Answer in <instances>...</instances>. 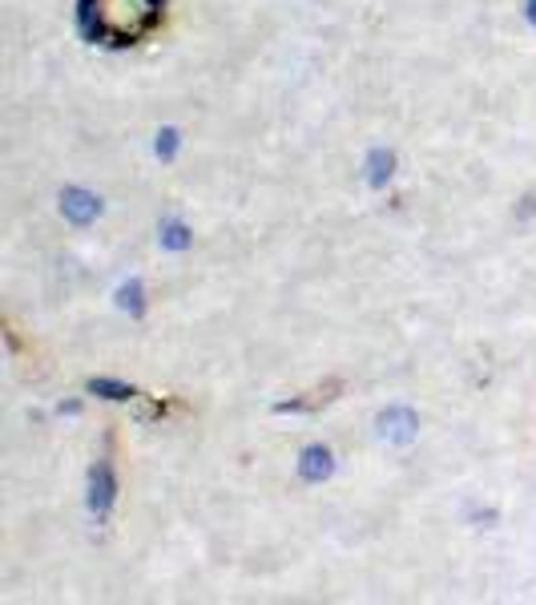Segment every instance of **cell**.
Listing matches in <instances>:
<instances>
[{"instance_id": "1", "label": "cell", "mask_w": 536, "mask_h": 605, "mask_svg": "<svg viewBox=\"0 0 536 605\" xmlns=\"http://www.w3.org/2000/svg\"><path fill=\"white\" fill-rule=\"evenodd\" d=\"M158 13H162V0H97V33L126 45L138 40L158 21Z\"/></svg>"}, {"instance_id": "2", "label": "cell", "mask_w": 536, "mask_h": 605, "mask_svg": "<svg viewBox=\"0 0 536 605\" xmlns=\"http://www.w3.org/2000/svg\"><path fill=\"white\" fill-rule=\"evenodd\" d=\"M375 437L383 444H392V449H404V444H411V440L420 437V416L411 412V408H404V404H392V408H383L375 416Z\"/></svg>"}, {"instance_id": "3", "label": "cell", "mask_w": 536, "mask_h": 605, "mask_svg": "<svg viewBox=\"0 0 536 605\" xmlns=\"http://www.w3.org/2000/svg\"><path fill=\"white\" fill-rule=\"evenodd\" d=\"M61 214L73 226H90V222L102 219V198L93 190H85V186H69V190L61 194Z\"/></svg>"}, {"instance_id": "4", "label": "cell", "mask_w": 536, "mask_h": 605, "mask_svg": "<svg viewBox=\"0 0 536 605\" xmlns=\"http://www.w3.org/2000/svg\"><path fill=\"white\" fill-rule=\"evenodd\" d=\"M335 473V456L331 449H323V444H311V449L299 452V477L306 485H323V480Z\"/></svg>"}, {"instance_id": "5", "label": "cell", "mask_w": 536, "mask_h": 605, "mask_svg": "<svg viewBox=\"0 0 536 605\" xmlns=\"http://www.w3.org/2000/svg\"><path fill=\"white\" fill-rule=\"evenodd\" d=\"M392 166H396V158L387 154V150H371V158H368V182L371 186H383V182L392 178Z\"/></svg>"}, {"instance_id": "6", "label": "cell", "mask_w": 536, "mask_h": 605, "mask_svg": "<svg viewBox=\"0 0 536 605\" xmlns=\"http://www.w3.org/2000/svg\"><path fill=\"white\" fill-rule=\"evenodd\" d=\"M162 243H166L170 251H182V246H190V234H186V226L170 222V226H162Z\"/></svg>"}, {"instance_id": "7", "label": "cell", "mask_w": 536, "mask_h": 605, "mask_svg": "<svg viewBox=\"0 0 536 605\" xmlns=\"http://www.w3.org/2000/svg\"><path fill=\"white\" fill-rule=\"evenodd\" d=\"M109 497H114V492H109V468H102V485H97V477H93V504H97V509H105V504H109Z\"/></svg>"}, {"instance_id": "8", "label": "cell", "mask_w": 536, "mask_h": 605, "mask_svg": "<svg viewBox=\"0 0 536 605\" xmlns=\"http://www.w3.org/2000/svg\"><path fill=\"white\" fill-rule=\"evenodd\" d=\"M174 146H178V133H174V129H166V133H158V154H162V158L174 154Z\"/></svg>"}]
</instances>
